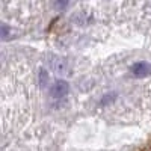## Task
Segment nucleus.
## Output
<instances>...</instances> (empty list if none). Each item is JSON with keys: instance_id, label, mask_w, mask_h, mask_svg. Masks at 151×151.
Wrapping results in <instances>:
<instances>
[{"instance_id": "f257e3e1", "label": "nucleus", "mask_w": 151, "mask_h": 151, "mask_svg": "<svg viewBox=\"0 0 151 151\" xmlns=\"http://www.w3.org/2000/svg\"><path fill=\"white\" fill-rule=\"evenodd\" d=\"M70 92V86L65 80H56L50 88V95L53 98H64Z\"/></svg>"}, {"instance_id": "423d86ee", "label": "nucleus", "mask_w": 151, "mask_h": 151, "mask_svg": "<svg viewBox=\"0 0 151 151\" xmlns=\"http://www.w3.org/2000/svg\"><path fill=\"white\" fill-rule=\"evenodd\" d=\"M115 97H116L115 94H112L110 97H109V95H106V97L101 100V103H103V104H106V101H112V100H115Z\"/></svg>"}, {"instance_id": "39448f33", "label": "nucleus", "mask_w": 151, "mask_h": 151, "mask_svg": "<svg viewBox=\"0 0 151 151\" xmlns=\"http://www.w3.org/2000/svg\"><path fill=\"white\" fill-rule=\"evenodd\" d=\"M40 79H41V86L44 88V86H45V83H47V80H48V73H47L44 68L40 71Z\"/></svg>"}, {"instance_id": "20e7f679", "label": "nucleus", "mask_w": 151, "mask_h": 151, "mask_svg": "<svg viewBox=\"0 0 151 151\" xmlns=\"http://www.w3.org/2000/svg\"><path fill=\"white\" fill-rule=\"evenodd\" d=\"M70 3V0H53V8L56 11H64Z\"/></svg>"}, {"instance_id": "f03ea898", "label": "nucleus", "mask_w": 151, "mask_h": 151, "mask_svg": "<svg viewBox=\"0 0 151 151\" xmlns=\"http://www.w3.org/2000/svg\"><path fill=\"white\" fill-rule=\"evenodd\" d=\"M132 74L134 77H147V76H151V64L150 62H145V60H141V62H136V64L132 65Z\"/></svg>"}, {"instance_id": "7ed1b4c3", "label": "nucleus", "mask_w": 151, "mask_h": 151, "mask_svg": "<svg viewBox=\"0 0 151 151\" xmlns=\"http://www.w3.org/2000/svg\"><path fill=\"white\" fill-rule=\"evenodd\" d=\"M50 67L55 71V74L58 76H67L68 74V62L64 58H52L50 59Z\"/></svg>"}, {"instance_id": "0eeeda50", "label": "nucleus", "mask_w": 151, "mask_h": 151, "mask_svg": "<svg viewBox=\"0 0 151 151\" xmlns=\"http://www.w3.org/2000/svg\"><path fill=\"white\" fill-rule=\"evenodd\" d=\"M2 30H3V32H2V36H3V38H6V35H8V26H6V24H3Z\"/></svg>"}]
</instances>
